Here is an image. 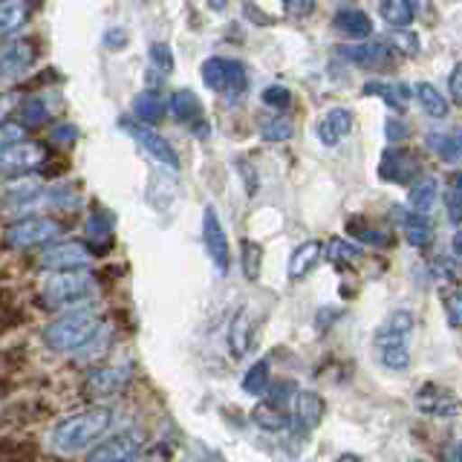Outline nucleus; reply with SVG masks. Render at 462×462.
<instances>
[{
    "mask_svg": "<svg viewBox=\"0 0 462 462\" xmlns=\"http://www.w3.org/2000/svg\"><path fill=\"white\" fill-rule=\"evenodd\" d=\"M151 64L159 72H171L173 69V52H171L168 43H153V47H151Z\"/></svg>",
    "mask_w": 462,
    "mask_h": 462,
    "instance_id": "c03bdc74",
    "label": "nucleus"
},
{
    "mask_svg": "<svg viewBox=\"0 0 462 462\" xmlns=\"http://www.w3.org/2000/svg\"><path fill=\"white\" fill-rule=\"evenodd\" d=\"M416 411L425 416H457L462 411V399L437 382H425L422 387L416 390Z\"/></svg>",
    "mask_w": 462,
    "mask_h": 462,
    "instance_id": "6e6552de",
    "label": "nucleus"
},
{
    "mask_svg": "<svg viewBox=\"0 0 462 462\" xmlns=\"http://www.w3.org/2000/svg\"><path fill=\"white\" fill-rule=\"evenodd\" d=\"M226 344L235 358H243L249 353V344H252V318H249V310L240 307L235 312V318L228 321V332H226Z\"/></svg>",
    "mask_w": 462,
    "mask_h": 462,
    "instance_id": "aec40b11",
    "label": "nucleus"
},
{
    "mask_svg": "<svg viewBox=\"0 0 462 462\" xmlns=\"http://www.w3.org/2000/svg\"><path fill=\"white\" fill-rule=\"evenodd\" d=\"M454 142H457V151L462 156V130H457V134H454Z\"/></svg>",
    "mask_w": 462,
    "mask_h": 462,
    "instance_id": "052dcab7",
    "label": "nucleus"
},
{
    "mask_svg": "<svg viewBox=\"0 0 462 462\" xmlns=\"http://www.w3.org/2000/svg\"><path fill=\"white\" fill-rule=\"evenodd\" d=\"M29 0H0V32L9 41L14 32H21V26L29 21Z\"/></svg>",
    "mask_w": 462,
    "mask_h": 462,
    "instance_id": "412c9836",
    "label": "nucleus"
},
{
    "mask_svg": "<svg viewBox=\"0 0 462 462\" xmlns=\"http://www.w3.org/2000/svg\"><path fill=\"white\" fill-rule=\"evenodd\" d=\"M324 413H327V402L321 393H315V390H300V393L292 396V416H295V425L303 433H310L321 425Z\"/></svg>",
    "mask_w": 462,
    "mask_h": 462,
    "instance_id": "f8f14e48",
    "label": "nucleus"
},
{
    "mask_svg": "<svg viewBox=\"0 0 462 462\" xmlns=\"http://www.w3.org/2000/svg\"><path fill=\"white\" fill-rule=\"evenodd\" d=\"M365 220H358V217H353L350 220V235L353 237H358L361 243H367V245H387L390 243V237L384 235V231H375V228H370V226H361Z\"/></svg>",
    "mask_w": 462,
    "mask_h": 462,
    "instance_id": "4c0bfd02",
    "label": "nucleus"
},
{
    "mask_svg": "<svg viewBox=\"0 0 462 462\" xmlns=\"http://www.w3.org/2000/svg\"><path fill=\"white\" fill-rule=\"evenodd\" d=\"M113 223H116V217L105 208H96L90 214V220H87V237H90L93 243H98L101 252H105L113 240Z\"/></svg>",
    "mask_w": 462,
    "mask_h": 462,
    "instance_id": "c85d7f7f",
    "label": "nucleus"
},
{
    "mask_svg": "<svg viewBox=\"0 0 462 462\" xmlns=\"http://www.w3.org/2000/svg\"><path fill=\"white\" fill-rule=\"evenodd\" d=\"M61 235V226L50 217H26V220H14L4 231L6 249H32V245H43Z\"/></svg>",
    "mask_w": 462,
    "mask_h": 462,
    "instance_id": "39448f33",
    "label": "nucleus"
},
{
    "mask_svg": "<svg viewBox=\"0 0 462 462\" xmlns=\"http://www.w3.org/2000/svg\"><path fill=\"white\" fill-rule=\"evenodd\" d=\"M327 254H329V260H336V263H353V260L361 257V245L336 237V240H329Z\"/></svg>",
    "mask_w": 462,
    "mask_h": 462,
    "instance_id": "c9c22d12",
    "label": "nucleus"
},
{
    "mask_svg": "<svg viewBox=\"0 0 462 462\" xmlns=\"http://www.w3.org/2000/svg\"><path fill=\"white\" fill-rule=\"evenodd\" d=\"M428 144H430V148L437 151L442 159H448V162H454V159H459V151H457L454 136H445V134H428Z\"/></svg>",
    "mask_w": 462,
    "mask_h": 462,
    "instance_id": "79ce46f5",
    "label": "nucleus"
},
{
    "mask_svg": "<svg viewBox=\"0 0 462 462\" xmlns=\"http://www.w3.org/2000/svg\"><path fill=\"white\" fill-rule=\"evenodd\" d=\"M165 98L153 93V90H144L136 96L134 101V113H136V119L144 122V125H151V122H162V116H165Z\"/></svg>",
    "mask_w": 462,
    "mask_h": 462,
    "instance_id": "bb28decb",
    "label": "nucleus"
},
{
    "mask_svg": "<svg viewBox=\"0 0 462 462\" xmlns=\"http://www.w3.org/2000/svg\"><path fill=\"white\" fill-rule=\"evenodd\" d=\"M295 134V127L289 119H283V116H269V119L260 122V139L263 142H286V139H292Z\"/></svg>",
    "mask_w": 462,
    "mask_h": 462,
    "instance_id": "473e14b6",
    "label": "nucleus"
},
{
    "mask_svg": "<svg viewBox=\"0 0 462 462\" xmlns=\"http://www.w3.org/2000/svg\"><path fill=\"white\" fill-rule=\"evenodd\" d=\"M223 4H226V0H211V9L220 12V9H223Z\"/></svg>",
    "mask_w": 462,
    "mask_h": 462,
    "instance_id": "680f3d73",
    "label": "nucleus"
},
{
    "mask_svg": "<svg viewBox=\"0 0 462 462\" xmlns=\"http://www.w3.org/2000/svg\"><path fill=\"white\" fill-rule=\"evenodd\" d=\"M18 116H21V122H23V125H29V127H41L43 122L50 119L47 101H43L41 96H29V98H23L21 105H18Z\"/></svg>",
    "mask_w": 462,
    "mask_h": 462,
    "instance_id": "2f4dec72",
    "label": "nucleus"
},
{
    "mask_svg": "<svg viewBox=\"0 0 462 462\" xmlns=\"http://www.w3.org/2000/svg\"><path fill=\"white\" fill-rule=\"evenodd\" d=\"M93 289H96V278L87 269L55 272L41 289V303L50 310H67L90 298Z\"/></svg>",
    "mask_w": 462,
    "mask_h": 462,
    "instance_id": "7ed1b4c3",
    "label": "nucleus"
},
{
    "mask_svg": "<svg viewBox=\"0 0 462 462\" xmlns=\"http://www.w3.org/2000/svg\"><path fill=\"white\" fill-rule=\"evenodd\" d=\"M445 315H448V324L462 329V289L445 298Z\"/></svg>",
    "mask_w": 462,
    "mask_h": 462,
    "instance_id": "a18cd8bd",
    "label": "nucleus"
},
{
    "mask_svg": "<svg viewBox=\"0 0 462 462\" xmlns=\"http://www.w3.org/2000/svg\"><path fill=\"white\" fill-rule=\"evenodd\" d=\"M125 127H127V134L136 139V144H142V151L148 153L153 162H159V165L168 168V171H180V156L168 144V139H162V136L156 134V130L144 127V125L125 122Z\"/></svg>",
    "mask_w": 462,
    "mask_h": 462,
    "instance_id": "9d476101",
    "label": "nucleus"
},
{
    "mask_svg": "<svg viewBox=\"0 0 462 462\" xmlns=\"http://www.w3.org/2000/svg\"><path fill=\"white\" fill-rule=\"evenodd\" d=\"M35 55H38L35 41H29V38L6 41L4 43V79L6 81L21 79L23 72L29 69V64L35 61Z\"/></svg>",
    "mask_w": 462,
    "mask_h": 462,
    "instance_id": "2eb2a0df",
    "label": "nucleus"
},
{
    "mask_svg": "<svg viewBox=\"0 0 462 462\" xmlns=\"http://www.w3.org/2000/svg\"><path fill=\"white\" fill-rule=\"evenodd\" d=\"M260 266H263V249H260V243L243 240V274H245V281H257Z\"/></svg>",
    "mask_w": 462,
    "mask_h": 462,
    "instance_id": "f704fd0d",
    "label": "nucleus"
},
{
    "mask_svg": "<svg viewBox=\"0 0 462 462\" xmlns=\"http://www.w3.org/2000/svg\"><path fill=\"white\" fill-rule=\"evenodd\" d=\"M202 243H206V252L214 260V266L220 274H228L231 266V252H228V237L223 231L220 217H217V208L208 206L202 211Z\"/></svg>",
    "mask_w": 462,
    "mask_h": 462,
    "instance_id": "1a4fd4ad",
    "label": "nucleus"
},
{
    "mask_svg": "<svg viewBox=\"0 0 462 462\" xmlns=\"http://www.w3.org/2000/svg\"><path fill=\"white\" fill-rule=\"evenodd\" d=\"M413 462H425V459H413Z\"/></svg>",
    "mask_w": 462,
    "mask_h": 462,
    "instance_id": "e2e57ef3",
    "label": "nucleus"
},
{
    "mask_svg": "<svg viewBox=\"0 0 462 462\" xmlns=\"http://www.w3.org/2000/svg\"><path fill=\"white\" fill-rule=\"evenodd\" d=\"M127 382H130L127 367H98V370H90V375H87L84 390H87V396L105 399V396L122 393Z\"/></svg>",
    "mask_w": 462,
    "mask_h": 462,
    "instance_id": "ddd939ff",
    "label": "nucleus"
},
{
    "mask_svg": "<svg viewBox=\"0 0 462 462\" xmlns=\"http://www.w3.org/2000/svg\"><path fill=\"white\" fill-rule=\"evenodd\" d=\"M336 462H361V457L358 454H341Z\"/></svg>",
    "mask_w": 462,
    "mask_h": 462,
    "instance_id": "bf43d9fd",
    "label": "nucleus"
},
{
    "mask_svg": "<svg viewBox=\"0 0 462 462\" xmlns=\"http://www.w3.org/2000/svg\"><path fill=\"white\" fill-rule=\"evenodd\" d=\"M448 462H462V439L448 448Z\"/></svg>",
    "mask_w": 462,
    "mask_h": 462,
    "instance_id": "6e6d98bb",
    "label": "nucleus"
},
{
    "mask_svg": "<svg viewBox=\"0 0 462 462\" xmlns=\"http://www.w3.org/2000/svg\"><path fill=\"white\" fill-rule=\"evenodd\" d=\"M404 136H408V127H404L399 119H390V122H387V139H390V144L402 142Z\"/></svg>",
    "mask_w": 462,
    "mask_h": 462,
    "instance_id": "3c124183",
    "label": "nucleus"
},
{
    "mask_svg": "<svg viewBox=\"0 0 462 462\" xmlns=\"http://www.w3.org/2000/svg\"><path fill=\"white\" fill-rule=\"evenodd\" d=\"M272 384V370H269V361L266 358H260L254 361V365L245 370L243 375V393H249V396H263L266 390Z\"/></svg>",
    "mask_w": 462,
    "mask_h": 462,
    "instance_id": "c756f323",
    "label": "nucleus"
},
{
    "mask_svg": "<svg viewBox=\"0 0 462 462\" xmlns=\"http://www.w3.org/2000/svg\"><path fill=\"white\" fill-rule=\"evenodd\" d=\"M171 113L177 116V122L194 127L197 122H202V105L194 90H177L171 96Z\"/></svg>",
    "mask_w": 462,
    "mask_h": 462,
    "instance_id": "b1692460",
    "label": "nucleus"
},
{
    "mask_svg": "<svg viewBox=\"0 0 462 462\" xmlns=\"http://www.w3.org/2000/svg\"><path fill=\"white\" fill-rule=\"evenodd\" d=\"M130 462H165V457H159V454H148V457H136V459H130Z\"/></svg>",
    "mask_w": 462,
    "mask_h": 462,
    "instance_id": "13d9d810",
    "label": "nucleus"
},
{
    "mask_svg": "<svg viewBox=\"0 0 462 462\" xmlns=\"http://www.w3.org/2000/svg\"><path fill=\"white\" fill-rule=\"evenodd\" d=\"M327 254V245L321 240H307L300 243L292 252V260H289V281H300L321 263V257Z\"/></svg>",
    "mask_w": 462,
    "mask_h": 462,
    "instance_id": "f3484780",
    "label": "nucleus"
},
{
    "mask_svg": "<svg viewBox=\"0 0 462 462\" xmlns=\"http://www.w3.org/2000/svg\"><path fill=\"white\" fill-rule=\"evenodd\" d=\"M396 43H399V47H402L404 52H408V55H413V52L419 50V38H416L413 32H399V35H396Z\"/></svg>",
    "mask_w": 462,
    "mask_h": 462,
    "instance_id": "603ef678",
    "label": "nucleus"
},
{
    "mask_svg": "<svg viewBox=\"0 0 462 462\" xmlns=\"http://www.w3.org/2000/svg\"><path fill=\"white\" fill-rule=\"evenodd\" d=\"M144 445H148V433L127 428L93 445L90 454H87V462H130L144 451Z\"/></svg>",
    "mask_w": 462,
    "mask_h": 462,
    "instance_id": "20e7f679",
    "label": "nucleus"
},
{
    "mask_svg": "<svg viewBox=\"0 0 462 462\" xmlns=\"http://www.w3.org/2000/svg\"><path fill=\"white\" fill-rule=\"evenodd\" d=\"M283 6L292 18H307L315 12V0H283Z\"/></svg>",
    "mask_w": 462,
    "mask_h": 462,
    "instance_id": "09e8293b",
    "label": "nucleus"
},
{
    "mask_svg": "<svg viewBox=\"0 0 462 462\" xmlns=\"http://www.w3.org/2000/svg\"><path fill=\"white\" fill-rule=\"evenodd\" d=\"M341 58H346V61H353V64H361V67H373V64H379L382 58L387 55V47L384 43H350V47H338L336 50Z\"/></svg>",
    "mask_w": 462,
    "mask_h": 462,
    "instance_id": "393cba45",
    "label": "nucleus"
},
{
    "mask_svg": "<svg viewBox=\"0 0 462 462\" xmlns=\"http://www.w3.org/2000/svg\"><path fill=\"white\" fill-rule=\"evenodd\" d=\"M47 162V151H43V144L38 142H23V144H14V148H6L4 156H0V165H4V177L12 180V177H21V173H29L41 168Z\"/></svg>",
    "mask_w": 462,
    "mask_h": 462,
    "instance_id": "9b49d317",
    "label": "nucleus"
},
{
    "mask_svg": "<svg viewBox=\"0 0 462 462\" xmlns=\"http://www.w3.org/2000/svg\"><path fill=\"white\" fill-rule=\"evenodd\" d=\"M437 199H439V182L433 180V177H422L419 182L411 185V194H408L411 211L428 217L433 211V206H437Z\"/></svg>",
    "mask_w": 462,
    "mask_h": 462,
    "instance_id": "4be33fe9",
    "label": "nucleus"
},
{
    "mask_svg": "<svg viewBox=\"0 0 462 462\" xmlns=\"http://www.w3.org/2000/svg\"><path fill=\"white\" fill-rule=\"evenodd\" d=\"M260 98H263V105L269 110H286L289 105H292V93H289L283 84H269Z\"/></svg>",
    "mask_w": 462,
    "mask_h": 462,
    "instance_id": "ea45409f",
    "label": "nucleus"
},
{
    "mask_svg": "<svg viewBox=\"0 0 462 462\" xmlns=\"http://www.w3.org/2000/svg\"><path fill=\"white\" fill-rule=\"evenodd\" d=\"M43 199H47L50 206H55V208H76L81 202L79 191H72V188H64V185H58V188H52V191H47V194H43Z\"/></svg>",
    "mask_w": 462,
    "mask_h": 462,
    "instance_id": "a19ab883",
    "label": "nucleus"
},
{
    "mask_svg": "<svg viewBox=\"0 0 462 462\" xmlns=\"http://www.w3.org/2000/svg\"><path fill=\"white\" fill-rule=\"evenodd\" d=\"M105 43H107V47H113V50H122L125 43H127V35L122 32V29H113V32H107Z\"/></svg>",
    "mask_w": 462,
    "mask_h": 462,
    "instance_id": "5fc2aeb1",
    "label": "nucleus"
},
{
    "mask_svg": "<svg viewBox=\"0 0 462 462\" xmlns=\"http://www.w3.org/2000/svg\"><path fill=\"white\" fill-rule=\"evenodd\" d=\"M365 93L367 96H382L384 105H393L396 110H402V96H408V87L402 84H384V81H370L365 84Z\"/></svg>",
    "mask_w": 462,
    "mask_h": 462,
    "instance_id": "72a5a7b5",
    "label": "nucleus"
},
{
    "mask_svg": "<svg viewBox=\"0 0 462 462\" xmlns=\"http://www.w3.org/2000/svg\"><path fill=\"white\" fill-rule=\"evenodd\" d=\"M382 18L387 26H396V29H404L411 26L413 18H416V6H411V0H382Z\"/></svg>",
    "mask_w": 462,
    "mask_h": 462,
    "instance_id": "7c9ffc66",
    "label": "nucleus"
},
{
    "mask_svg": "<svg viewBox=\"0 0 462 462\" xmlns=\"http://www.w3.org/2000/svg\"><path fill=\"white\" fill-rule=\"evenodd\" d=\"M416 101L422 105V110L430 116V119H445L448 116V98L428 81L416 84Z\"/></svg>",
    "mask_w": 462,
    "mask_h": 462,
    "instance_id": "cd10ccee",
    "label": "nucleus"
},
{
    "mask_svg": "<svg viewBox=\"0 0 462 462\" xmlns=\"http://www.w3.org/2000/svg\"><path fill=\"white\" fill-rule=\"evenodd\" d=\"M448 84H451V96L462 105V64H457L451 69V81H448Z\"/></svg>",
    "mask_w": 462,
    "mask_h": 462,
    "instance_id": "864d4df0",
    "label": "nucleus"
},
{
    "mask_svg": "<svg viewBox=\"0 0 462 462\" xmlns=\"http://www.w3.org/2000/svg\"><path fill=\"white\" fill-rule=\"evenodd\" d=\"M252 422L257 428H263L269 433H281L289 428V416L278 408V404H272V402H260L257 408L252 411Z\"/></svg>",
    "mask_w": 462,
    "mask_h": 462,
    "instance_id": "a878e982",
    "label": "nucleus"
},
{
    "mask_svg": "<svg viewBox=\"0 0 462 462\" xmlns=\"http://www.w3.org/2000/svg\"><path fill=\"white\" fill-rule=\"evenodd\" d=\"M332 26H336L341 35L356 38V41H367L373 35L370 14L361 12V9H338L336 14H332Z\"/></svg>",
    "mask_w": 462,
    "mask_h": 462,
    "instance_id": "6ab92c4d",
    "label": "nucleus"
},
{
    "mask_svg": "<svg viewBox=\"0 0 462 462\" xmlns=\"http://www.w3.org/2000/svg\"><path fill=\"white\" fill-rule=\"evenodd\" d=\"M396 217H399L402 226H404V237H408V243L416 245V249H425V245L430 243V237H433L428 217L425 214H416V211L408 214V211H402V208H396Z\"/></svg>",
    "mask_w": 462,
    "mask_h": 462,
    "instance_id": "5701e85b",
    "label": "nucleus"
},
{
    "mask_svg": "<svg viewBox=\"0 0 462 462\" xmlns=\"http://www.w3.org/2000/svg\"><path fill=\"white\" fill-rule=\"evenodd\" d=\"M202 81L214 93L235 96L245 90V67L235 58H208L202 64Z\"/></svg>",
    "mask_w": 462,
    "mask_h": 462,
    "instance_id": "423d86ee",
    "label": "nucleus"
},
{
    "mask_svg": "<svg viewBox=\"0 0 462 462\" xmlns=\"http://www.w3.org/2000/svg\"><path fill=\"white\" fill-rule=\"evenodd\" d=\"M23 142H29L26 139V127L21 122L6 119L4 122V130H0V144H4V151L6 148H14V144H23Z\"/></svg>",
    "mask_w": 462,
    "mask_h": 462,
    "instance_id": "37998d69",
    "label": "nucleus"
},
{
    "mask_svg": "<svg viewBox=\"0 0 462 462\" xmlns=\"http://www.w3.org/2000/svg\"><path fill=\"white\" fill-rule=\"evenodd\" d=\"M93 260V252L87 249L84 243H76V240H64V243H55L50 249H43L38 263L50 272H69V269H84L90 266Z\"/></svg>",
    "mask_w": 462,
    "mask_h": 462,
    "instance_id": "0eeeda50",
    "label": "nucleus"
},
{
    "mask_svg": "<svg viewBox=\"0 0 462 462\" xmlns=\"http://www.w3.org/2000/svg\"><path fill=\"white\" fill-rule=\"evenodd\" d=\"M101 332V315L90 307H81V310H69L67 315L55 318L52 324L43 327L41 332V341L47 350L52 353H81L87 350Z\"/></svg>",
    "mask_w": 462,
    "mask_h": 462,
    "instance_id": "f257e3e1",
    "label": "nucleus"
},
{
    "mask_svg": "<svg viewBox=\"0 0 462 462\" xmlns=\"http://www.w3.org/2000/svg\"><path fill=\"white\" fill-rule=\"evenodd\" d=\"M295 393H298V390L292 387V382H278V390H272V404H278V408H281V404L289 396H295Z\"/></svg>",
    "mask_w": 462,
    "mask_h": 462,
    "instance_id": "8fccbe9b",
    "label": "nucleus"
},
{
    "mask_svg": "<svg viewBox=\"0 0 462 462\" xmlns=\"http://www.w3.org/2000/svg\"><path fill=\"white\" fill-rule=\"evenodd\" d=\"M350 130H353V113L346 107H332L318 119L315 136L321 144H327V148H336L344 136H350Z\"/></svg>",
    "mask_w": 462,
    "mask_h": 462,
    "instance_id": "4468645a",
    "label": "nucleus"
},
{
    "mask_svg": "<svg viewBox=\"0 0 462 462\" xmlns=\"http://www.w3.org/2000/svg\"><path fill=\"white\" fill-rule=\"evenodd\" d=\"M411 329H413V315L408 310H393L384 318V324L375 329V344L399 346V344H404V336H408Z\"/></svg>",
    "mask_w": 462,
    "mask_h": 462,
    "instance_id": "a211bd4d",
    "label": "nucleus"
},
{
    "mask_svg": "<svg viewBox=\"0 0 462 462\" xmlns=\"http://www.w3.org/2000/svg\"><path fill=\"white\" fill-rule=\"evenodd\" d=\"M379 177L384 182H411V177H416V159H413V153L402 151V148L384 151L382 165H379Z\"/></svg>",
    "mask_w": 462,
    "mask_h": 462,
    "instance_id": "dca6fc26",
    "label": "nucleus"
},
{
    "mask_svg": "<svg viewBox=\"0 0 462 462\" xmlns=\"http://www.w3.org/2000/svg\"><path fill=\"white\" fill-rule=\"evenodd\" d=\"M35 454H38V445L29 439H21L18 445H12L9 439L4 442V462H32Z\"/></svg>",
    "mask_w": 462,
    "mask_h": 462,
    "instance_id": "e433bc0d",
    "label": "nucleus"
},
{
    "mask_svg": "<svg viewBox=\"0 0 462 462\" xmlns=\"http://www.w3.org/2000/svg\"><path fill=\"white\" fill-rule=\"evenodd\" d=\"M451 245H454V254H457V257H462V228H459L457 235H454Z\"/></svg>",
    "mask_w": 462,
    "mask_h": 462,
    "instance_id": "4d7b16f0",
    "label": "nucleus"
},
{
    "mask_svg": "<svg viewBox=\"0 0 462 462\" xmlns=\"http://www.w3.org/2000/svg\"><path fill=\"white\" fill-rule=\"evenodd\" d=\"M113 425V408H87L81 413H72L55 425L52 448L58 454H79L87 448L98 445Z\"/></svg>",
    "mask_w": 462,
    "mask_h": 462,
    "instance_id": "f03ea898",
    "label": "nucleus"
},
{
    "mask_svg": "<svg viewBox=\"0 0 462 462\" xmlns=\"http://www.w3.org/2000/svg\"><path fill=\"white\" fill-rule=\"evenodd\" d=\"M52 142L55 144H72V142H76L79 139V130H76V125H72V122H58L55 127H52Z\"/></svg>",
    "mask_w": 462,
    "mask_h": 462,
    "instance_id": "de8ad7c7",
    "label": "nucleus"
},
{
    "mask_svg": "<svg viewBox=\"0 0 462 462\" xmlns=\"http://www.w3.org/2000/svg\"><path fill=\"white\" fill-rule=\"evenodd\" d=\"M382 365L387 370H408L411 365V353H408V346L399 344V346H382Z\"/></svg>",
    "mask_w": 462,
    "mask_h": 462,
    "instance_id": "58836bf2",
    "label": "nucleus"
},
{
    "mask_svg": "<svg viewBox=\"0 0 462 462\" xmlns=\"http://www.w3.org/2000/svg\"><path fill=\"white\" fill-rule=\"evenodd\" d=\"M445 208H448V220H451L454 226H459L462 223V191L451 188V191L445 194Z\"/></svg>",
    "mask_w": 462,
    "mask_h": 462,
    "instance_id": "49530a36",
    "label": "nucleus"
}]
</instances>
